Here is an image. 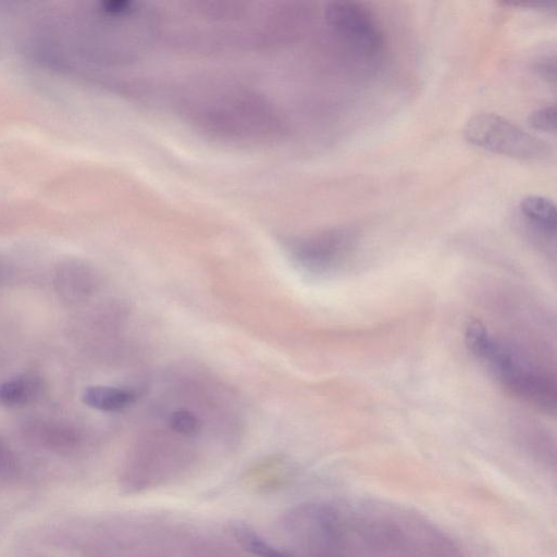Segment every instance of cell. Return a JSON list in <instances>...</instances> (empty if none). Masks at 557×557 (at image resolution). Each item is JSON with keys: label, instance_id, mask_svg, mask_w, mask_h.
<instances>
[{"label": "cell", "instance_id": "obj_1", "mask_svg": "<svg viewBox=\"0 0 557 557\" xmlns=\"http://www.w3.org/2000/svg\"><path fill=\"white\" fill-rule=\"evenodd\" d=\"M467 348L484 364L500 385L515 398L554 414L557 405L555 377L494 337L479 321L465 329Z\"/></svg>", "mask_w": 557, "mask_h": 557}, {"label": "cell", "instance_id": "obj_2", "mask_svg": "<svg viewBox=\"0 0 557 557\" xmlns=\"http://www.w3.org/2000/svg\"><path fill=\"white\" fill-rule=\"evenodd\" d=\"M464 136L469 144L481 150L526 162H541L551 155L549 144L494 114L470 118Z\"/></svg>", "mask_w": 557, "mask_h": 557}, {"label": "cell", "instance_id": "obj_9", "mask_svg": "<svg viewBox=\"0 0 557 557\" xmlns=\"http://www.w3.org/2000/svg\"><path fill=\"white\" fill-rule=\"evenodd\" d=\"M169 428L183 437H194L201 432L202 420L187 408H179L169 414L167 420Z\"/></svg>", "mask_w": 557, "mask_h": 557}, {"label": "cell", "instance_id": "obj_6", "mask_svg": "<svg viewBox=\"0 0 557 557\" xmlns=\"http://www.w3.org/2000/svg\"><path fill=\"white\" fill-rule=\"evenodd\" d=\"M43 381L35 375H22L0 385V403L8 407H20L41 398Z\"/></svg>", "mask_w": 557, "mask_h": 557}, {"label": "cell", "instance_id": "obj_8", "mask_svg": "<svg viewBox=\"0 0 557 557\" xmlns=\"http://www.w3.org/2000/svg\"><path fill=\"white\" fill-rule=\"evenodd\" d=\"M521 210L532 227L547 234L548 237H555L557 215L552 201L546 197L531 195L522 202Z\"/></svg>", "mask_w": 557, "mask_h": 557}, {"label": "cell", "instance_id": "obj_12", "mask_svg": "<svg viewBox=\"0 0 557 557\" xmlns=\"http://www.w3.org/2000/svg\"><path fill=\"white\" fill-rule=\"evenodd\" d=\"M21 469L16 456L0 442V478L14 480L20 476Z\"/></svg>", "mask_w": 557, "mask_h": 557}, {"label": "cell", "instance_id": "obj_11", "mask_svg": "<svg viewBox=\"0 0 557 557\" xmlns=\"http://www.w3.org/2000/svg\"><path fill=\"white\" fill-rule=\"evenodd\" d=\"M532 129L544 132L555 133L556 131V108L555 106L544 107L532 113L528 119Z\"/></svg>", "mask_w": 557, "mask_h": 557}, {"label": "cell", "instance_id": "obj_7", "mask_svg": "<svg viewBox=\"0 0 557 557\" xmlns=\"http://www.w3.org/2000/svg\"><path fill=\"white\" fill-rule=\"evenodd\" d=\"M57 286L69 300L78 301L94 288L92 271L81 264H67L57 272Z\"/></svg>", "mask_w": 557, "mask_h": 557}, {"label": "cell", "instance_id": "obj_13", "mask_svg": "<svg viewBox=\"0 0 557 557\" xmlns=\"http://www.w3.org/2000/svg\"><path fill=\"white\" fill-rule=\"evenodd\" d=\"M536 70L542 79L546 80L551 84H555L556 81V64L555 57H542L537 61Z\"/></svg>", "mask_w": 557, "mask_h": 557}, {"label": "cell", "instance_id": "obj_10", "mask_svg": "<svg viewBox=\"0 0 557 557\" xmlns=\"http://www.w3.org/2000/svg\"><path fill=\"white\" fill-rule=\"evenodd\" d=\"M237 537L242 546L256 557H288L250 529L238 528Z\"/></svg>", "mask_w": 557, "mask_h": 557}, {"label": "cell", "instance_id": "obj_4", "mask_svg": "<svg viewBox=\"0 0 557 557\" xmlns=\"http://www.w3.org/2000/svg\"><path fill=\"white\" fill-rule=\"evenodd\" d=\"M354 243L353 232L333 229L294 242L291 253L296 265L308 274L327 275L346 261Z\"/></svg>", "mask_w": 557, "mask_h": 557}, {"label": "cell", "instance_id": "obj_5", "mask_svg": "<svg viewBox=\"0 0 557 557\" xmlns=\"http://www.w3.org/2000/svg\"><path fill=\"white\" fill-rule=\"evenodd\" d=\"M82 400L93 410L115 413L131 406L136 401V394L127 389L93 386L84 391Z\"/></svg>", "mask_w": 557, "mask_h": 557}, {"label": "cell", "instance_id": "obj_3", "mask_svg": "<svg viewBox=\"0 0 557 557\" xmlns=\"http://www.w3.org/2000/svg\"><path fill=\"white\" fill-rule=\"evenodd\" d=\"M329 26L364 56L378 57L386 41L380 23L369 8L361 3H331L326 10Z\"/></svg>", "mask_w": 557, "mask_h": 557}]
</instances>
